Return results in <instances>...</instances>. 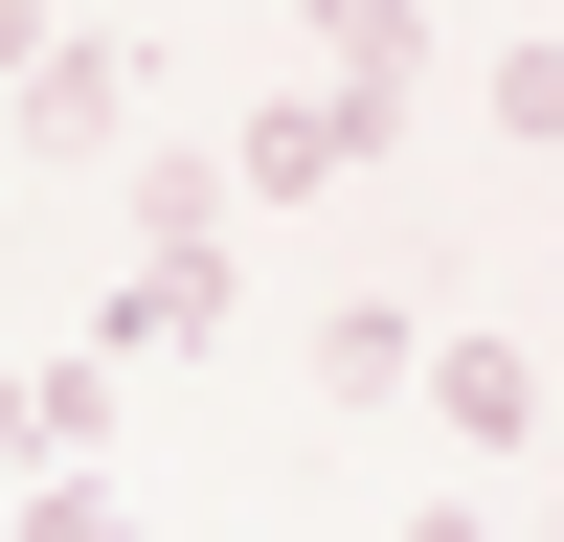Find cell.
I'll list each match as a JSON object with an SVG mask.
<instances>
[{
    "mask_svg": "<svg viewBox=\"0 0 564 542\" xmlns=\"http://www.w3.org/2000/svg\"><path fill=\"white\" fill-rule=\"evenodd\" d=\"M113 406H135V384H113L90 339H68V361H23V475H113Z\"/></svg>",
    "mask_w": 564,
    "mask_h": 542,
    "instance_id": "8992f818",
    "label": "cell"
},
{
    "mask_svg": "<svg viewBox=\"0 0 564 542\" xmlns=\"http://www.w3.org/2000/svg\"><path fill=\"white\" fill-rule=\"evenodd\" d=\"M0 452H23V361H0Z\"/></svg>",
    "mask_w": 564,
    "mask_h": 542,
    "instance_id": "8fae6325",
    "label": "cell"
},
{
    "mask_svg": "<svg viewBox=\"0 0 564 542\" xmlns=\"http://www.w3.org/2000/svg\"><path fill=\"white\" fill-rule=\"evenodd\" d=\"M135 249H226V136H135Z\"/></svg>",
    "mask_w": 564,
    "mask_h": 542,
    "instance_id": "ba28073f",
    "label": "cell"
},
{
    "mask_svg": "<svg viewBox=\"0 0 564 542\" xmlns=\"http://www.w3.org/2000/svg\"><path fill=\"white\" fill-rule=\"evenodd\" d=\"M135 90H159L135 23H23L0 45V159H135Z\"/></svg>",
    "mask_w": 564,
    "mask_h": 542,
    "instance_id": "7a4b0ae2",
    "label": "cell"
},
{
    "mask_svg": "<svg viewBox=\"0 0 564 542\" xmlns=\"http://www.w3.org/2000/svg\"><path fill=\"white\" fill-rule=\"evenodd\" d=\"M226 316H249V271H226V249H135V271H113V316H90V361L135 384V361H204Z\"/></svg>",
    "mask_w": 564,
    "mask_h": 542,
    "instance_id": "277c9868",
    "label": "cell"
},
{
    "mask_svg": "<svg viewBox=\"0 0 564 542\" xmlns=\"http://www.w3.org/2000/svg\"><path fill=\"white\" fill-rule=\"evenodd\" d=\"M23 542H135V520H113V475H23Z\"/></svg>",
    "mask_w": 564,
    "mask_h": 542,
    "instance_id": "9c48e42d",
    "label": "cell"
},
{
    "mask_svg": "<svg viewBox=\"0 0 564 542\" xmlns=\"http://www.w3.org/2000/svg\"><path fill=\"white\" fill-rule=\"evenodd\" d=\"M542 542H564V475H542Z\"/></svg>",
    "mask_w": 564,
    "mask_h": 542,
    "instance_id": "7c38bea8",
    "label": "cell"
},
{
    "mask_svg": "<svg viewBox=\"0 0 564 542\" xmlns=\"http://www.w3.org/2000/svg\"><path fill=\"white\" fill-rule=\"evenodd\" d=\"M406 384H430V316H406V294H316V406H339V430H384Z\"/></svg>",
    "mask_w": 564,
    "mask_h": 542,
    "instance_id": "5b68a950",
    "label": "cell"
},
{
    "mask_svg": "<svg viewBox=\"0 0 564 542\" xmlns=\"http://www.w3.org/2000/svg\"><path fill=\"white\" fill-rule=\"evenodd\" d=\"M475 136L564 159V23H497V45H475Z\"/></svg>",
    "mask_w": 564,
    "mask_h": 542,
    "instance_id": "52a82bcc",
    "label": "cell"
},
{
    "mask_svg": "<svg viewBox=\"0 0 564 542\" xmlns=\"http://www.w3.org/2000/svg\"><path fill=\"white\" fill-rule=\"evenodd\" d=\"M406 406H430L475 475H520V452H542V339H497V316H430V384H406Z\"/></svg>",
    "mask_w": 564,
    "mask_h": 542,
    "instance_id": "3957f363",
    "label": "cell"
},
{
    "mask_svg": "<svg viewBox=\"0 0 564 542\" xmlns=\"http://www.w3.org/2000/svg\"><path fill=\"white\" fill-rule=\"evenodd\" d=\"M384 542H497V497H406V520H384Z\"/></svg>",
    "mask_w": 564,
    "mask_h": 542,
    "instance_id": "30bf717a",
    "label": "cell"
},
{
    "mask_svg": "<svg viewBox=\"0 0 564 542\" xmlns=\"http://www.w3.org/2000/svg\"><path fill=\"white\" fill-rule=\"evenodd\" d=\"M430 68H452L430 23H339L271 113H226V204H316V181H361V159L406 136V90H430Z\"/></svg>",
    "mask_w": 564,
    "mask_h": 542,
    "instance_id": "6da1fadb",
    "label": "cell"
},
{
    "mask_svg": "<svg viewBox=\"0 0 564 542\" xmlns=\"http://www.w3.org/2000/svg\"><path fill=\"white\" fill-rule=\"evenodd\" d=\"M0 181H23V159H0Z\"/></svg>",
    "mask_w": 564,
    "mask_h": 542,
    "instance_id": "4fadbf2b",
    "label": "cell"
}]
</instances>
